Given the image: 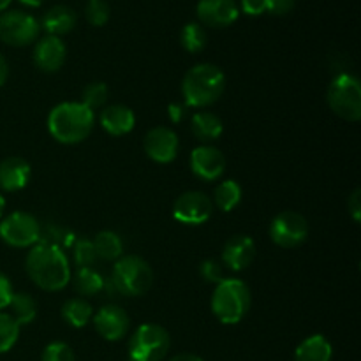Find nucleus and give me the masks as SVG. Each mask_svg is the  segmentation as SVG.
I'll list each match as a JSON object with an SVG mask.
<instances>
[{"instance_id": "obj_14", "label": "nucleus", "mask_w": 361, "mask_h": 361, "mask_svg": "<svg viewBox=\"0 0 361 361\" xmlns=\"http://www.w3.org/2000/svg\"><path fill=\"white\" fill-rule=\"evenodd\" d=\"M95 331L101 335L104 341L116 342L122 341L127 335L130 326V319L126 310L118 305H104L94 314Z\"/></svg>"}, {"instance_id": "obj_32", "label": "nucleus", "mask_w": 361, "mask_h": 361, "mask_svg": "<svg viewBox=\"0 0 361 361\" xmlns=\"http://www.w3.org/2000/svg\"><path fill=\"white\" fill-rule=\"evenodd\" d=\"M85 18L94 27H102L109 20V6L104 0H88L85 7Z\"/></svg>"}, {"instance_id": "obj_16", "label": "nucleus", "mask_w": 361, "mask_h": 361, "mask_svg": "<svg viewBox=\"0 0 361 361\" xmlns=\"http://www.w3.org/2000/svg\"><path fill=\"white\" fill-rule=\"evenodd\" d=\"M67 48L56 35H44L34 48V62L42 73H56L66 62Z\"/></svg>"}, {"instance_id": "obj_22", "label": "nucleus", "mask_w": 361, "mask_h": 361, "mask_svg": "<svg viewBox=\"0 0 361 361\" xmlns=\"http://www.w3.org/2000/svg\"><path fill=\"white\" fill-rule=\"evenodd\" d=\"M334 348L324 335H312L296 348L295 361H331Z\"/></svg>"}, {"instance_id": "obj_24", "label": "nucleus", "mask_w": 361, "mask_h": 361, "mask_svg": "<svg viewBox=\"0 0 361 361\" xmlns=\"http://www.w3.org/2000/svg\"><path fill=\"white\" fill-rule=\"evenodd\" d=\"M11 316L20 326L30 324L37 316V302L28 293H14L9 302Z\"/></svg>"}, {"instance_id": "obj_43", "label": "nucleus", "mask_w": 361, "mask_h": 361, "mask_svg": "<svg viewBox=\"0 0 361 361\" xmlns=\"http://www.w3.org/2000/svg\"><path fill=\"white\" fill-rule=\"evenodd\" d=\"M11 2H13V0H0V13H4V11L9 7Z\"/></svg>"}, {"instance_id": "obj_11", "label": "nucleus", "mask_w": 361, "mask_h": 361, "mask_svg": "<svg viewBox=\"0 0 361 361\" xmlns=\"http://www.w3.org/2000/svg\"><path fill=\"white\" fill-rule=\"evenodd\" d=\"M214 214V201L201 190H189L173 204V217L185 226L204 224Z\"/></svg>"}, {"instance_id": "obj_4", "label": "nucleus", "mask_w": 361, "mask_h": 361, "mask_svg": "<svg viewBox=\"0 0 361 361\" xmlns=\"http://www.w3.org/2000/svg\"><path fill=\"white\" fill-rule=\"evenodd\" d=\"M252 295L249 286L240 279H224L215 286L212 295V312L222 324H238L249 314Z\"/></svg>"}, {"instance_id": "obj_9", "label": "nucleus", "mask_w": 361, "mask_h": 361, "mask_svg": "<svg viewBox=\"0 0 361 361\" xmlns=\"http://www.w3.org/2000/svg\"><path fill=\"white\" fill-rule=\"evenodd\" d=\"M268 233L275 245L282 249H296L309 238V222L298 212L284 210L271 219Z\"/></svg>"}, {"instance_id": "obj_21", "label": "nucleus", "mask_w": 361, "mask_h": 361, "mask_svg": "<svg viewBox=\"0 0 361 361\" xmlns=\"http://www.w3.org/2000/svg\"><path fill=\"white\" fill-rule=\"evenodd\" d=\"M190 130L197 141H201L203 145H210L221 137L224 126L215 113L197 111L190 120Z\"/></svg>"}, {"instance_id": "obj_17", "label": "nucleus", "mask_w": 361, "mask_h": 361, "mask_svg": "<svg viewBox=\"0 0 361 361\" xmlns=\"http://www.w3.org/2000/svg\"><path fill=\"white\" fill-rule=\"evenodd\" d=\"M256 252V243L250 236L236 235L229 238L222 249V264L229 270L243 271L252 264Z\"/></svg>"}, {"instance_id": "obj_40", "label": "nucleus", "mask_w": 361, "mask_h": 361, "mask_svg": "<svg viewBox=\"0 0 361 361\" xmlns=\"http://www.w3.org/2000/svg\"><path fill=\"white\" fill-rule=\"evenodd\" d=\"M7 74H9V66H7V60L4 59V55L0 53V87L6 83Z\"/></svg>"}, {"instance_id": "obj_2", "label": "nucleus", "mask_w": 361, "mask_h": 361, "mask_svg": "<svg viewBox=\"0 0 361 361\" xmlns=\"http://www.w3.org/2000/svg\"><path fill=\"white\" fill-rule=\"evenodd\" d=\"M95 116L81 102H62L48 115V130L62 145H78L90 136Z\"/></svg>"}, {"instance_id": "obj_13", "label": "nucleus", "mask_w": 361, "mask_h": 361, "mask_svg": "<svg viewBox=\"0 0 361 361\" xmlns=\"http://www.w3.org/2000/svg\"><path fill=\"white\" fill-rule=\"evenodd\" d=\"M190 169L204 182H215L226 169V157L214 145H200L190 154Z\"/></svg>"}, {"instance_id": "obj_5", "label": "nucleus", "mask_w": 361, "mask_h": 361, "mask_svg": "<svg viewBox=\"0 0 361 361\" xmlns=\"http://www.w3.org/2000/svg\"><path fill=\"white\" fill-rule=\"evenodd\" d=\"M154 282L150 264L140 256H122L115 261L111 271V286L123 296H143Z\"/></svg>"}, {"instance_id": "obj_18", "label": "nucleus", "mask_w": 361, "mask_h": 361, "mask_svg": "<svg viewBox=\"0 0 361 361\" xmlns=\"http://www.w3.org/2000/svg\"><path fill=\"white\" fill-rule=\"evenodd\" d=\"M32 169L25 159L7 157L0 162V189L6 192H16L30 182Z\"/></svg>"}, {"instance_id": "obj_20", "label": "nucleus", "mask_w": 361, "mask_h": 361, "mask_svg": "<svg viewBox=\"0 0 361 361\" xmlns=\"http://www.w3.org/2000/svg\"><path fill=\"white\" fill-rule=\"evenodd\" d=\"M76 13L67 6H53L51 9L46 11L41 18V28L46 35H60L69 34L76 27Z\"/></svg>"}, {"instance_id": "obj_6", "label": "nucleus", "mask_w": 361, "mask_h": 361, "mask_svg": "<svg viewBox=\"0 0 361 361\" xmlns=\"http://www.w3.org/2000/svg\"><path fill=\"white\" fill-rule=\"evenodd\" d=\"M171 348V337L161 324L145 323L136 328L127 344L130 361H162Z\"/></svg>"}, {"instance_id": "obj_27", "label": "nucleus", "mask_w": 361, "mask_h": 361, "mask_svg": "<svg viewBox=\"0 0 361 361\" xmlns=\"http://www.w3.org/2000/svg\"><path fill=\"white\" fill-rule=\"evenodd\" d=\"M243 196L242 185L236 180H226L221 185H217L214 194V207L222 212H233L240 204Z\"/></svg>"}, {"instance_id": "obj_25", "label": "nucleus", "mask_w": 361, "mask_h": 361, "mask_svg": "<svg viewBox=\"0 0 361 361\" xmlns=\"http://www.w3.org/2000/svg\"><path fill=\"white\" fill-rule=\"evenodd\" d=\"M95 252H97L99 259L104 261H116L122 257L123 254V242L115 231H101L94 238Z\"/></svg>"}, {"instance_id": "obj_10", "label": "nucleus", "mask_w": 361, "mask_h": 361, "mask_svg": "<svg viewBox=\"0 0 361 361\" xmlns=\"http://www.w3.org/2000/svg\"><path fill=\"white\" fill-rule=\"evenodd\" d=\"M41 25L32 14L23 11H4L0 14V41L21 48L37 39Z\"/></svg>"}, {"instance_id": "obj_29", "label": "nucleus", "mask_w": 361, "mask_h": 361, "mask_svg": "<svg viewBox=\"0 0 361 361\" xmlns=\"http://www.w3.org/2000/svg\"><path fill=\"white\" fill-rule=\"evenodd\" d=\"M20 337V324L7 312H0V355L11 351Z\"/></svg>"}, {"instance_id": "obj_3", "label": "nucleus", "mask_w": 361, "mask_h": 361, "mask_svg": "<svg viewBox=\"0 0 361 361\" xmlns=\"http://www.w3.org/2000/svg\"><path fill=\"white\" fill-rule=\"evenodd\" d=\"M226 74L214 63H197L190 67L182 81V95L189 108H208L222 97Z\"/></svg>"}, {"instance_id": "obj_26", "label": "nucleus", "mask_w": 361, "mask_h": 361, "mask_svg": "<svg viewBox=\"0 0 361 361\" xmlns=\"http://www.w3.org/2000/svg\"><path fill=\"white\" fill-rule=\"evenodd\" d=\"M71 281L74 282V288L81 296L99 295L106 286L104 277L95 268H78Z\"/></svg>"}, {"instance_id": "obj_12", "label": "nucleus", "mask_w": 361, "mask_h": 361, "mask_svg": "<svg viewBox=\"0 0 361 361\" xmlns=\"http://www.w3.org/2000/svg\"><path fill=\"white\" fill-rule=\"evenodd\" d=\"M143 147L152 161L157 162V164H169L178 155L180 141L175 130L169 129V127L159 126L148 130L147 136H145Z\"/></svg>"}, {"instance_id": "obj_37", "label": "nucleus", "mask_w": 361, "mask_h": 361, "mask_svg": "<svg viewBox=\"0 0 361 361\" xmlns=\"http://www.w3.org/2000/svg\"><path fill=\"white\" fill-rule=\"evenodd\" d=\"M348 210L351 214L353 221H361V189H355L348 200Z\"/></svg>"}, {"instance_id": "obj_42", "label": "nucleus", "mask_w": 361, "mask_h": 361, "mask_svg": "<svg viewBox=\"0 0 361 361\" xmlns=\"http://www.w3.org/2000/svg\"><path fill=\"white\" fill-rule=\"evenodd\" d=\"M20 2L27 7H39L44 0H20Z\"/></svg>"}, {"instance_id": "obj_41", "label": "nucleus", "mask_w": 361, "mask_h": 361, "mask_svg": "<svg viewBox=\"0 0 361 361\" xmlns=\"http://www.w3.org/2000/svg\"><path fill=\"white\" fill-rule=\"evenodd\" d=\"M169 361H203L200 356L196 355H189V353H183V355H176L175 358H171Z\"/></svg>"}, {"instance_id": "obj_36", "label": "nucleus", "mask_w": 361, "mask_h": 361, "mask_svg": "<svg viewBox=\"0 0 361 361\" xmlns=\"http://www.w3.org/2000/svg\"><path fill=\"white\" fill-rule=\"evenodd\" d=\"M14 291H13V284H11L9 277H7L4 271H0V312L4 309L9 307L11 298H13Z\"/></svg>"}, {"instance_id": "obj_33", "label": "nucleus", "mask_w": 361, "mask_h": 361, "mask_svg": "<svg viewBox=\"0 0 361 361\" xmlns=\"http://www.w3.org/2000/svg\"><path fill=\"white\" fill-rule=\"evenodd\" d=\"M41 361H76V358L71 345H67L66 342H51L42 351Z\"/></svg>"}, {"instance_id": "obj_44", "label": "nucleus", "mask_w": 361, "mask_h": 361, "mask_svg": "<svg viewBox=\"0 0 361 361\" xmlns=\"http://www.w3.org/2000/svg\"><path fill=\"white\" fill-rule=\"evenodd\" d=\"M4 210H6V200H4V196L0 194V219H2Z\"/></svg>"}, {"instance_id": "obj_34", "label": "nucleus", "mask_w": 361, "mask_h": 361, "mask_svg": "<svg viewBox=\"0 0 361 361\" xmlns=\"http://www.w3.org/2000/svg\"><path fill=\"white\" fill-rule=\"evenodd\" d=\"M224 264L217 259H207L201 263L200 274L203 277V281L212 282V284H219L221 281H224Z\"/></svg>"}, {"instance_id": "obj_38", "label": "nucleus", "mask_w": 361, "mask_h": 361, "mask_svg": "<svg viewBox=\"0 0 361 361\" xmlns=\"http://www.w3.org/2000/svg\"><path fill=\"white\" fill-rule=\"evenodd\" d=\"M238 7L243 13L249 14V16H259V14L267 13L264 0H242V4Z\"/></svg>"}, {"instance_id": "obj_39", "label": "nucleus", "mask_w": 361, "mask_h": 361, "mask_svg": "<svg viewBox=\"0 0 361 361\" xmlns=\"http://www.w3.org/2000/svg\"><path fill=\"white\" fill-rule=\"evenodd\" d=\"M185 111H187V106L178 104V102H173V104H169V108H168L169 120H171L173 123L182 122L183 116H185Z\"/></svg>"}, {"instance_id": "obj_7", "label": "nucleus", "mask_w": 361, "mask_h": 361, "mask_svg": "<svg viewBox=\"0 0 361 361\" xmlns=\"http://www.w3.org/2000/svg\"><path fill=\"white\" fill-rule=\"evenodd\" d=\"M326 101L331 111L348 122L361 118V85L351 73H342L331 80L326 92Z\"/></svg>"}, {"instance_id": "obj_30", "label": "nucleus", "mask_w": 361, "mask_h": 361, "mask_svg": "<svg viewBox=\"0 0 361 361\" xmlns=\"http://www.w3.org/2000/svg\"><path fill=\"white\" fill-rule=\"evenodd\" d=\"M73 259L78 268H94L97 263V252L92 243V240L87 238H78L73 243Z\"/></svg>"}, {"instance_id": "obj_15", "label": "nucleus", "mask_w": 361, "mask_h": 361, "mask_svg": "<svg viewBox=\"0 0 361 361\" xmlns=\"http://www.w3.org/2000/svg\"><path fill=\"white\" fill-rule=\"evenodd\" d=\"M196 14L207 27L226 28L238 20L240 7L236 0H200Z\"/></svg>"}, {"instance_id": "obj_35", "label": "nucleus", "mask_w": 361, "mask_h": 361, "mask_svg": "<svg viewBox=\"0 0 361 361\" xmlns=\"http://www.w3.org/2000/svg\"><path fill=\"white\" fill-rule=\"evenodd\" d=\"M296 0H264V7L267 13L274 14V16H284V14L291 13L295 9Z\"/></svg>"}, {"instance_id": "obj_31", "label": "nucleus", "mask_w": 361, "mask_h": 361, "mask_svg": "<svg viewBox=\"0 0 361 361\" xmlns=\"http://www.w3.org/2000/svg\"><path fill=\"white\" fill-rule=\"evenodd\" d=\"M106 101H108V87L102 81H94V83H88L83 88L81 104H85L92 111L102 108L106 104Z\"/></svg>"}, {"instance_id": "obj_28", "label": "nucleus", "mask_w": 361, "mask_h": 361, "mask_svg": "<svg viewBox=\"0 0 361 361\" xmlns=\"http://www.w3.org/2000/svg\"><path fill=\"white\" fill-rule=\"evenodd\" d=\"M207 41V32L200 23H187L180 32V42H182L183 49L189 53L203 51Z\"/></svg>"}, {"instance_id": "obj_23", "label": "nucleus", "mask_w": 361, "mask_h": 361, "mask_svg": "<svg viewBox=\"0 0 361 361\" xmlns=\"http://www.w3.org/2000/svg\"><path fill=\"white\" fill-rule=\"evenodd\" d=\"M62 317L73 328H85L94 317V309L83 298H71L62 305Z\"/></svg>"}, {"instance_id": "obj_8", "label": "nucleus", "mask_w": 361, "mask_h": 361, "mask_svg": "<svg viewBox=\"0 0 361 361\" xmlns=\"http://www.w3.org/2000/svg\"><path fill=\"white\" fill-rule=\"evenodd\" d=\"M0 238L11 247L27 249L41 240V224L27 212H13L0 222Z\"/></svg>"}, {"instance_id": "obj_19", "label": "nucleus", "mask_w": 361, "mask_h": 361, "mask_svg": "<svg viewBox=\"0 0 361 361\" xmlns=\"http://www.w3.org/2000/svg\"><path fill=\"white\" fill-rule=\"evenodd\" d=\"M136 116L130 108L123 104L106 106L101 111V126L111 136H126L134 129Z\"/></svg>"}, {"instance_id": "obj_1", "label": "nucleus", "mask_w": 361, "mask_h": 361, "mask_svg": "<svg viewBox=\"0 0 361 361\" xmlns=\"http://www.w3.org/2000/svg\"><path fill=\"white\" fill-rule=\"evenodd\" d=\"M25 268L30 281L42 291H62L73 277L69 259L62 247L48 242H39L30 247Z\"/></svg>"}]
</instances>
